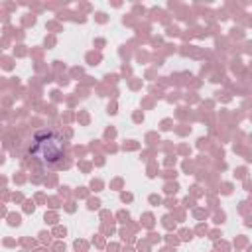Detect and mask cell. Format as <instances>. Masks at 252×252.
Returning <instances> with one entry per match:
<instances>
[{
  "label": "cell",
  "instance_id": "6da1fadb",
  "mask_svg": "<svg viewBox=\"0 0 252 252\" xmlns=\"http://www.w3.org/2000/svg\"><path fill=\"white\" fill-rule=\"evenodd\" d=\"M32 154L45 165H55L63 158V142L53 132H41L35 136Z\"/></svg>",
  "mask_w": 252,
  "mask_h": 252
}]
</instances>
